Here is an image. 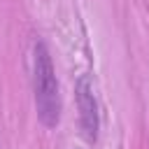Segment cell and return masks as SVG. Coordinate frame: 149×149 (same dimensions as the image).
Masks as SVG:
<instances>
[{
  "label": "cell",
  "mask_w": 149,
  "mask_h": 149,
  "mask_svg": "<svg viewBox=\"0 0 149 149\" xmlns=\"http://www.w3.org/2000/svg\"><path fill=\"white\" fill-rule=\"evenodd\" d=\"M74 98H77V109H79V126L81 135L88 142L98 140V128H100V114H98V100L93 95L91 79L81 74L74 84Z\"/></svg>",
  "instance_id": "7a4b0ae2"
},
{
  "label": "cell",
  "mask_w": 149,
  "mask_h": 149,
  "mask_svg": "<svg viewBox=\"0 0 149 149\" xmlns=\"http://www.w3.org/2000/svg\"><path fill=\"white\" fill-rule=\"evenodd\" d=\"M33 93L37 119L47 128H56L61 121V88L56 79V70L51 63V54L44 42H35L33 47Z\"/></svg>",
  "instance_id": "6da1fadb"
}]
</instances>
